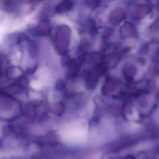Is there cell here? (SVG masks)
I'll return each mask as SVG.
<instances>
[{"mask_svg":"<svg viewBox=\"0 0 159 159\" xmlns=\"http://www.w3.org/2000/svg\"><path fill=\"white\" fill-rule=\"evenodd\" d=\"M124 12L121 10H116L111 16V20H113L114 23L118 22L124 17Z\"/></svg>","mask_w":159,"mask_h":159,"instance_id":"2","label":"cell"},{"mask_svg":"<svg viewBox=\"0 0 159 159\" xmlns=\"http://www.w3.org/2000/svg\"><path fill=\"white\" fill-rule=\"evenodd\" d=\"M72 7V3L70 1L64 0L60 4H59L56 7V11L57 12H62L70 10Z\"/></svg>","mask_w":159,"mask_h":159,"instance_id":"1","label":"cell"},{"mask_svg":"<svg viewBox=\"0 0 159 159\" xmlns=\"http://www.w3.org/2000/svg\"><path fill=\"white\" fill-rule=\"evenodd\" d=\"M86 4L89 7L95 8L96 6H97L98 4V0H87Z\"/></svg>","mask_w":159,"mask_h":159,"instance_id":"3","label":"cell"}]
</instances>
